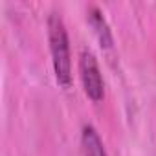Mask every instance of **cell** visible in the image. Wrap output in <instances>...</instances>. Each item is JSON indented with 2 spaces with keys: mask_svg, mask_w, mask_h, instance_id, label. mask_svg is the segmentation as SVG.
<instances>
[{
  "mask_svg": "<svg viewBox=\"0 0 156 156\" xmlns=\"http://www.w3.org/2000/svg\"><path fill=\"white\" fill-rule=\"evenodd\" d=\"M48 39H50V51L53 72L57 83L62 88H70L72 85V61H70V42L64 22L61 15L51 13L48 19Z\"/></svg>",
  "mask_w": 156,
  "mask_h": 156,
  "instance_id": "obj_1",
  "label": "cell"
},
{
  "mask_svg": "<svg viewBox=\"0 0 156 156\" xmlns=\"http://www.w3.org/2000/svg\"><path fill=\"white\" fill-rule=\"evenodd\" d=\"M79 75H81L85 94L94 103H99L105 98V83H103L101 70H99L96 55L87 48H83L81 55H79Z\"/></svg>",
  "mask_w": 156,
  "mask_h": 156,
  "instance_id": "obj_2",
  "label": "cell"
},
{
  "mask_svg": "<svg viewBox=\"0 0 156 156\" xmlns=\"http://www.w3.org/2000/svg\"><path fill=\"white\" fill-rule=\"evenodd\" d=\"M81 145H83V156H107V151L103 147V141L96 129L92 125L83 127L81 134Z\"/></svg>",
  "mask_w": 156,
  "mask_h": 156,
  "instance_id": "obj_3",
  "label": "cell"
},
{
  "mask_svg": "<svg viewBox=\"0 0 156 156\" xmlns=\"http://www.w3.org/2000/svg\"><path fill=\"white\" fill-rule=\"evenodd\" d=\"M88 22L94 28V33L99 39L101 46L110 48L112 46V35H110V30H108V24H107L105 17L101 15V11L98 8H90L88 9Z\"/></svg>",
  "mask_w": 156,
  "mask_h": 156,
  "instance_id": "obj_4",
  "label": "cell"
}]
</instances>
